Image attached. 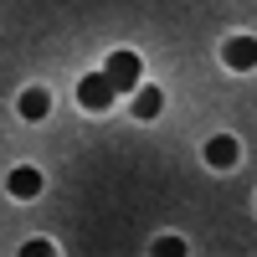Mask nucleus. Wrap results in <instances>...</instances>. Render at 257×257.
Wrapping results in <instances>:
<instances>
[{
  "label": "nucleus",
  "instance_id": "6",
  "mask_svg": "<svg viewBox=\"0 0 257 257\" xmlns=\"http://www.w3.org/2000/svg\"><path fill=\"white\" fill-rule=\"evenodd\" d=\"M16 108H21V118H31V123H36V118H47V113H52V93H47V88H26Z\"/></svg>",
  "mask_w": 257,
  "mask_h": 257
},
{
  "label": "nucleus",
  "instance_id": "2",
  "mask_svg": "<svg viewBox=\"0 0 257 257\" xmlns=\"http://www.w3.org/2000/svg\"><path fill=\"white\" fill-rule=\"evenodd\" d=\"M77 103H82V108H93V113H103V108L113 103V82L103 77V72H88V77L77 82Z\"/></svg>",
  "mask_w": 257,
  "mask_h": 257
},
{
  "label": "nucleus",
  "instance_id": "5",
  "mask_svg": "<svg viewBox=\"0 0 257 257\" xmlns=\"http://www.w3.org/2000/svg\"><path fill=\"white\" fill-rule=\"evenodd\" d=\"M237 155H242V149H237V139H231V134H216V139L206 144V165H211V170H231V165H237Z\"/></svg>",
  "mask_w": 257,
  "mask_h": 257
},
{
  "label": "nucleus",
  "instance_id": "4",
  "mask_svg": "<svg viewBox=\"0 0 257 257\" xmlns=\"http://www.w3.org/2000/svg\"><path fill=\"white\" fill-rule=\"evenodd\" d=\"M6 185H11V196H16V201H36V196H41V170H31V165H16Z\"/></svg>",
  "mask_w": 257,
  "mask_h": 257
},
{
  "label": "nucleus",
  "instance_id": "3",
  "mask_svg": "<svg viewBox=\"0 0 257 257\" xmlns=\"http://www.w3.org/2000/svg\"><path fill=\"white\" fill-rule=\"evenodd\" d=\"M221 62H226L231 72H252L257 67V41L252 36H231L226 47H221Z\"/></svg>",
  "mask_w": 257,
  "mask_h": 257
},
{
  "label": "nucleus",
  "instance_id": "9",
  "mask_svg": "<svg viewBox=\"0 0 257 257\" xmlns=\"http://www.w3.org/2000/svg\"><path fill=\"white\" fill-rule=\"evenodd\" d=\"M21 252H26V257H52V242H41V237H36V242L21 247Z\"/></svg>",
  "mask_w": 257,
  "mask_h": 257
},
{
  "label": "nucleus",
  "instance_id": "7",
  "mask_svg": "<svg viewBox=\"0 0 257 257\" xmlns=\"http://www.w3.org/2000/svg\"><path fill=\"white\" fill-rule=\"evenodd\" d=\"M160 108H165L160 88H134V118H160Z\"/></svg>",
  "mask_w": 257,
  "mask_h": 257
},
{
  "label": "nucleus",
  "instance_id": "8",
  "mask_svg": "<svg viewBox=\"0 0 257 257\" xmlns=\"http://www.w3.org/2000/svg\"><path fill=\"white\" fill-rule=\"evenodd\" d=\"M155 252H160V257H180V252H185V242H180V237H160V242H155Z\"/></svg>",
  "mask_w": 257,
  "mask_h": 257
},
{
  "label": "nucleus",
  "instance_id": "1",
  "mask_svg": "<svg viewBox=\"0 0 257 257\" xmlns=\"http://www.w3.org/2000/svg\"><path fill=\"white\" fill-rule=\"evenodd\" d=\"M103 77L113 82V93H134V88H139V77H144V67H139V57H134V52H113V57H108V67H103Z\"/></svg>",
  "mask_w": 257,
  "mask_h": 257
}]
</instances>
